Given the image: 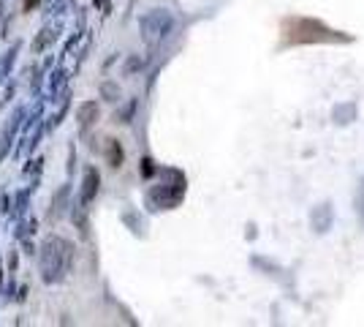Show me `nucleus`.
I'll use <instances>...</instances> for the list:
<instances>
[{
	"label": "nucleus",
	"instance_id": "obj_4",
	"mask_svg": "<svg viewBox=\"0 0 364 327\" xmlns=\"http://www.w3.org/2000/svg\"><path fill=\"white\" fill-rule=\"evenodd\" d=\"M95 118H98V107H95L92 101L79 109V123L82 125H92L95 123Z\"/></svg>",
	"mask_w": 364,
	"mask_h": 327
},
{
	"label": "nucleus",
	"instance_id": "obj_7",
	"mask_svg": "<svg viewBox=\"0 0 364 327\" xmlns=\"http://www.w3.org/2000/svg\"><path fill=\"white\" fill-rule=\"evenodd\" d=\"M362 218H364V197H362Z\"/></svg>",
	"mask_w": 364,
	"mask_h": 327
},
{
	"label": "nucleus",
	"instance_id": "obj_6",
	"mask_svg": "<svg viewBox=\"0 0 364 327\" xmlns=\"http://www.w3.org/2000/svg\"><path fill=\"white\" fill-rule=\"evenodd\" d=\"M36 3H38V0H25V9L31 11V9H33V6H36Z\"/></svg>",
	"mask_w": 364,
	"mask_h": 327
},
{
	"label": "nucleus",
	"instance_id": "obj_1",
	"mask_svg": "<svg viewBox=\"0 0 364 327\" xmlns=\"http://www.w3.org/2000/svg\"><path fill=\"white\" fill-rule=\"evenodd\" d=\"M41 279L44 284H60L74 267V243L60 234H49L41 246Z\"/></svg>",
	"mask_w": 364,
	"mask_h": 327
},
{
	"label": "nucleus",
	"instance_id": "obj_5",
	"mask_svg": "<svg viewBox=\"0 0 364 327\" xmlns=\"http://www.w3.org/2000/svg\"><path fill=\"white\" fill-rule=\"evenodd\" d=\"M112 142V167H120V161H122V150H120V145L114 140H109Z\"/></svg>",
	"mask_w": 364,
	"mask_h": 327
},
{
	"label": "nucleus",
	"instance_id": "obj_3",
	"mask_svg": "<svg viewBox=\"0 0 364 327\" xmlns=\"http://www.w3.org/2000/svg\"><path fill=\"white\" fill-rule=\"evenodd\" d=\"M98 183H101L98 172H95V170H87V172H85V188H82V202H92V199H95V194H98Z\"/></svg>",
	"mask_w": 364,
	"mask_h": 327
},
{
	"label": "nucleus",
	"instance_id": "obj_2",
	"mask_svg": "<svg viewBox=\"0 0 364 327\" xmlns=\"http://www.w3.org/2000/svg\"><path fill=\"white\" fill-rule=\"evenodd\" d=\"M139 28H141V38L150 47H155V44H161L168 33L174 31V16L168 14L166 9H155V11H147V14L141 16Z\"/></svg>",
	"mask_w": 364,
	"mask_h": 327
}]
</instances>
